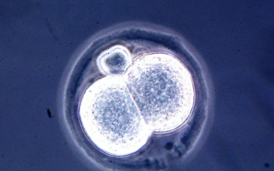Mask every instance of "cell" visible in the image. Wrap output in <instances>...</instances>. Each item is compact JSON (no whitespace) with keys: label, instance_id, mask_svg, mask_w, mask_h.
<instances>
[{"label":"cell","instance_id":"6da1fadb","mask_svg":"<svg viewBox=\"0 0 274 171\" xmlns=\"http://www.w3.org/2000/svg\"><path fill=\"white\" fill-rule=\"evenodd\" d=\"M124 79L151 131L173 130L188 117L194 101L192 81L175 56L163 52L140 56L131 63Z\"/></svg>","mask_w":274,"mask_h":171},{"label":"cell","instance_id":"7a4b0ae2","mask_svg":"<svg viewBox=\"0 0 274 171\" xmlns=\"http://www.w3.org/2000/svg\"><path fill=\"white\" fill-rule=\"evenodd\" d=\"M81 114L91 140L114 156L136 153L151 132L120 76L105 77L91 85L82 100Z\"/></svg>","mask_w":274,"mask_h":171},{"label":"cell","instance_id":"3957f363","mask_svg":"<svg viewBox=\"0 0 274 171\" xmlns=\"http://www.w3.org/2000/svg\"><path fill=\"white\" fill-rule=\"evenodd\" d=\"M131 63L129 52L123 46L112 48L107 51L99 60L102 70L115 76L124 73Z\"/></svg>","mask_w":274,"mask_h":171}]
</instances>
